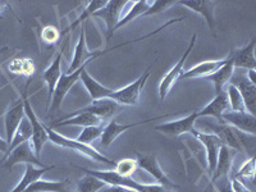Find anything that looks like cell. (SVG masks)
Instances as JSON below:
<instances>
[{
  "instance_id": "33",
  "label": "cell",
  "mask_w": 256,
  "mask_h": 192,
  "mask_svg": "<svg viewBox=\"0 0 256 192\" xmlns=\"http://www.w3.org/2000/svg\"><path fill=\"white\" fill-rule=\"evenodd\" d=\"M227 96H228V102H230V109L232 112H248L244 108V100H242V96L240 94V91L237 90L236 86H233L232 84H228L227 88Z\"/></svg>"
},
{
  "instance_id": "34",
  "label": "cell",
  "mask_w": 256,
  "mask_h": 192,
  "mask_svg": "<svg viewBox=\"0 0 256 192\" xmlns=\"http://www.w3.org/2000/svg\"><path fill=\"white\" fill-rule=\"evenodd\" d=\"M138 166H137V160L131 159V158H126V159L120 160L114 164V172L118 174L123 176V177H131L134 172L137 170Z\"/></svg>"
},
{
  "instance_id": "24",
  "label": "cell",
  "mask_w": 256,
  "mask_h": 192,
  "mask_svg": "<svg viewBox=\"0 0 256 192\" xmlns=\"http://www.w3.org/2000/svg\"><path fill=\"white\" fill-rule=\"evenodd\" d=\"M234 152L232 148L228 146L222 145L220 150H219L218 159H216V166L214 169V173L212 174V184L218 178L224 177V176H230V169H232V160Z\"/></svg>"
},
{
  "instance_id": "15",
  "label": "cell",
  "mask_w": 256,
  "mask_h": 192,
  "mask_svg": "<svg viewBox=\"0 0 256 192\" xmlns=\"http://www.w3.org/2000/svg\"><path fill=\"white\" fill-rule=\"evenodd\" d=\"M232 78L237 80L234 84H232L233 86H236L237 90L240 91L242 96V100H244V108L250 114L255 116L256 112V86L254 84H251L248 80L246 74H242V73H234L233 72ZM230 78V80H232Z\"/></svg>"
},
{
  "instance_id": "37",
  "label": "cell",
  "mask_w": 256,
  "mask_h": 192,
  "mask_svg": "<svg viewBox=\"0 0 256 192\" xmlns=\"http://www.w3.org/2000/svg\"><path fill=\"white\" fill-rule=\"evenodd\" d=\"M41 38H42V40H44L45 42H48V44H54V42L58 41V38H60V32H59V30L56 28V27L48 26L42 30V32H41Z\"/></svg>"
},
{
  "instance_id": "8",
  "label": "cell",
  "mask_w": 256,
  "mask_h": 192,
  "mask_svg": "<svg viewBox=\"0 0 256 192\" xmlns=\"http://www.w3.org/2000/svg\"><path fill=\"white\" fill-rule=\"evenodd\" d=\"M126 4H128V2H126V0H110V2L106 3L104 8L99 9L98 12L94 13L92 17L102 18L105 20V24H106V42L110 41L112 36L116 32L118 22L120 20V12L123 10Z\"/></svg>"
},
{
  "instance_id": "27",
  "label": "cell",
  "mask_w": 256,
  "mask_h": 192,
  "mask_svg": "<svg viewBox=\"0 0 256 192\" xmlns=\"http://www.w3.org/2000/svg\"><path fill=\"white\" fill-rule=\"evenodd\" d=\"M233 72H234V68H233L232 63H230V56L228 59V62L224 64L220 70H216V73H212V76L206 77L209 81L212 82L214 84V88H216V94L224 90V86L227 84H230V78L233 76Z\"/></svg>"
},
{
  "instance_id": "42",
  "label": "cell",
  "mask_w": 256,
  "mask_h": 192,
  "mask_svg": "<svg viewBox=\"0 0 256 192\" xmlns=\"http://www.w3.org/2000/svg\"><path fill=\"white\" fill-rule=\"evenodd\" d=\"M104 192H136V191L126 188V187H120V186H108V187H105Z\"/></svg>"
},
{
  "instance_id": "41",
  "label": "cell",
  "mask_w": 256,
  "mask_h": 192,
  "mask_svg": "<svg viewBox=\"0 0 256 192\" xmlns=\"http://www.w3.org/2000/svg\"><path fill=\"white\" fill-rule=\"evenodd\" d=\"M9 70L16 74H22V59H14L9 63Z\"/></svg>"
},
{
  "instance_id": "23",
  "label": "cell",
  "mask_w": 256,
  "mask_h": 192,
  "mask_svg": "<svg viewBox=\"0 0 256 192\" xmlns=\"http://www.w3.org/2000/svg\"><path fill=\"white\" fill-rule=\"evenodd\" d=\"M80 81H82L84 88L88 90V95L92 99V102L102 99H109L112 91L110 88H105L104 84H102L100 82L96 81L92 76H90V73L88 72V70L84 68L81 72V76H80Z\"/></svg>"
},
{
  "instance_id": "1",
  "label": "cell",
  "mask_w": 256,
  "mask_h": 192,
  "mask_svg": "<svg viewBox=\"0 0 256 192\" xmlns=\"http://www.w3.org/2000/svg\"><path fill=\"white\" fill-rule=\"evenodd\" d=\"M78 169H81L82 172H84L86 174H91L94 177L99 178L100 180H102L106 186H120L126 187V188L134 190L136 192H168L169 190H166V187L160 186V184H141V182H137L134 178L131 177H123V176L118 174L114 170H90V169H84L81 166H77Z\"/></svg>"
},
{
  "instance_id": "4",
  "label": "cell",
  "mask_w": 256,
  "mask_h": 192,
  "mask_svg": "<svg viewBox=\"0 0 256 192\" xmlns=\"http://www.w3.org/2000/svg\"><path fill=\"white\" fill-rule=\"evenodd\" d=\"M196 38H198V35H196V34H194V35H192V38H191V41H190L188 46H187V49L184 50V56H180V60H178L177 63H176L174 66L172 67V70H169L166 76L162 78V81H160V84H159V96H160V99H162V100H164V98H166V96L168 95L169 92H170V90L173 88V86L176 84V82H177L178 80L182 77V74H184V63H186V59L188 58V56L191 54L192 49L195 48Z\"/></svg>"
},
{
  "instance_id": "30",
  "label": "cell",
  "mask_w": 256,
  "mask_h": 192,
  "mask_svg": "<svg viewBox=\"0 0 256 192\" xmlns=\"http://www.w3.org/2000/svg\"><path fill=\"white\" fill-rule=\"evenodd\" d=\"M106 3H108V2H104V0H94V2H88V6L84 8V10L81 13V16H80V17L77 18V20H74V22H73V24H70L67 30H64L60 35H66V34H70V32H72L77 26H80L81 24H84V20H88V17H92L94 13L98 12L99 9L104 8V6H106Z\"/></svg>"
},
{
  "instance_id": "29",
  "label": "cell",
  "mask_w": 256,
  "mask_h": 192,
  "mask_svg": "<svg viewBox=\"0 0 256 192\" xmlns=\"http://www.w3.org/2000/svg\"><path fill=\"white\" fill-rule=\"evenodd\" d=\"M150 4H152V2H150V0H140V2H136V3L132 6V8L128 10L127 14H126L124 17H120L116 31V30L122 28L123 26L128 24L130 22H132L134 20H136V18L144 17V14L148 12V6H150Z\"/></svg>"
},
{
  "instance_id": "43",
  "label": "cell",
  "mask_w": 256,
  "mask_h": 192,
  "mask_svg": "<svg viewBox=\"0 0 256 192\" xmlns=\"http://www.w3.org/2000/svg\"><path fill=\"white\" fill-rule=\"evenodd\" d=\"M246 77H248V80L251 82V84H254L256 86V70H248V73H246Z\"/></svg>"
},
{
  "instance_id": "5",
  "label": "cell",
  "mask_w": 256,
  "mask_h": 192,
  "mask_svg": "<svg viewBox=\"0 0 256 192\" xmlns=\"http://www.w3.org/2000/svg\"><path fill=\"white\" fill-rule=\"evenodd\" d=\"M137 166L138 168L144 169L145 172L152 176L154 180H156L158 184L166 187V190H177L180 188L177 184H174L168 176L166 174L162 166H160L159 162H158L156 156L154 154H142V152H137Z\"/></svg>"
},
{
  "instance_id": "38",
  "label": "cell",
  "mask_w": 256,
  "mask_h": 192,
  "mask_svg": "<svg viewBox=\"0 0 256 192\" xmlns=\"http://www.w3.org/2000/svg\"><path fill=\"white\" fill-rule=\"evenodd\" d=\"M212 184H214V188L218 192H233L232 187H230V176H224V177L218 178V180L212 182Z\"/></svg>"
},
{
  "instance_id": "31",
  "label": "cell",
  "mask_w": 256,
  "mask_h": 192,
  "mask_svg": "<svg viewBox=\"0 0 256 192\" xmlns=\"http://www.w3.org/2000/svg\"><path fill=\"white\" fill-rule=\"evenodd\" d=\"M105 187H106V184L99 178L94 177L91 174H86L78 180L77 192H99L100 190H104Z\"/></svg>"
},
{
  "instance_id": "44",
  "label": "cell",
  "mask_w": 256,
  "mask_h": 192,
  "mask_svg": "<svg viewBox=\"0 0 256 192\" xmlns=\"http://www.w3.org/2000/svg\"><path fill=\"white\" fill-rule=\"evenodd\" d=\"M8 142H6L4 138L0 137V152H4V154H6V152H8Z\"/></svg>"
},
{
  "instance_id": "19",
  "label": "cell",
  "mask_w": 256,
  "mask_h": 192,
  "mask_svg": "<svg viewBox=\"0 0 256 192\" xmlns=\"http://www.w3.org/2000/svg\"><path fill=\"white\" fill-rule=\"evenodd\" d=\"M102 120L98 118L96 116L90 113H80V112H74L68 116H63L56 122L50 123L49 127H66V126H80V127H90V126H100Z\"/></svg>"
},
{
  "instance_id": "32",
  "label": "cell",
  "mask_w": 256,
  "mask_h": 192,
  "mask_svg": "<svg viewBox=\"0 0 256 192\" xmlns=\"http://www.w3.org/2000/svg\"><path fill=\"white\" fill-rule=\"evenodd\" d=\"M102 127L100 126H90V127H84L82 128V132L80 134V136L77 137L76 140L80 141L81 144H84V145H90L94 141L99 140L102 134Z\"/></svg>"
},
{
  "instance_id": "28",
  "label": "cell",
  "mask_w": 256,
  "mask_h": 192,
  "mask_svg": "<svg viewBox=\"0 0 256 192\" xmlns=\"http://www.w3.org/2000/svg\"><path fill=\"white\" fill-rule=\"evenodd\" d=\"M31 137H32V128L31 124H30V120H27V116H24V118L20 120V126H18L17 131H16L14 136L12 138V142L9 144L8 146V152L4 154V158L8 156L10 152L14 150L17 146H20V144L26 142V141H31ZM3 158V159H4Z\"/></svg>"
},
{
  "instance_id": "18",
  "label": "cell",
  "mask_w": 256,
  "mask_h": 192,
  "mask_svg": "<svg viewBox=\"0 0 256 192\" xmlns=\"http://www.w3.org/2000/svg\"><path fill=\"white\" fill-rule=\"evenodd\" d=\"M230 56L226 59H214V60H206L202 63L196 64L195 67L190 68V70H184V74L180 78L184 80H194V78H202V77H209L212 76V73H216V70H220L224 64L227 63Z\"/></svg>"
},
{
  "instance_id": "46",
  "label": "cell",
  "mask_w": 256,
  "mask_h": 192,
  "mask_svg": "<svg viewBox=\"0 0 256 192\" xmlns=\"http://www.w3.org/2000/svg\"><path fill=\"white\" fill-rule=\"evenodd\" d=\"M4 6H6V3H4V2H0V9H3Z\"/></svg>"
},
{
  "instance_id": "21",
  "label": "cell",
  "mask_w": 256,
  "mask_h": 192,
  "mask_svg": "<svg viewBox=\"0 0 256 192\" xmlns=\"http://www.w3.org/2000/svg\"><path fill=\"white\" fill-rule=\"evenodd\" d=\"M62 56H63V49L56 54V59L52 60L48 70L42 73V78H44L45 84L48 86V108H49L50 102H52V94L56 91V84H58L59 78L62 77Z\"/></svg>"
},
{
  "instance_id": "47",
  "label": "cell",
  "mask_w": 256,
  "mask_h": 192,
  "mask_svg": "<svg viewBox=\"0 0 256 192\" xmlns=\"http://www.w3.org/2000/svg\"><path fill=\"white\" fill-rule=\"evenodd\" d=\"M0 20H3V17H2V14H0Z\"/></svg>"
},
{
  "instance_id": "35",
  "label": "cell",
  "mask_w": 256,
  "mask_h": 192,
  "mask_svg": "<svg viewBox=\"0 0 256 192\" xmlns=\"http://www.w3.org/2000/svg\"><path fill=\"white\" fill-rule=\"evenodd\" d=\"M255 156H251L250 159L246 160L244 164H242L241 168L238 169V172L236 174H233V177L238 178V180H254V176H255Z\"/></svg>"
},
{
  "instance_id": "16",
  "label": "cell",
  "mask_w": 256,
  "mask_h": 192,
  "mask_svg": "<svg viewBox=\"0 0 256 192\" xmlns=\"http://www.w3.org/2000/svg\"><path fill=\"white\" fill-rule=\"evenodd\" d=\"M122 109L118 102H116L112 99H102V100H96V102H92L90 105L84 106V108L80 109V113H90L96 116L98 118L104 122V120H112L116 114H118Z\"/></svg>"
},
{
  "instance_id": "17",
  "label": "cell",
  "mask_w": 256,
  "mask_h": 192,
  "mask_svg": "<svg viewBox=\"0 0 256 192\" xmlns=\"http://www.w3.org/2000/svg\"><path fill=\"white\" fill-rule=\"evenodd\" d=\"M24 98L18 100L17 102L8 109V112L4 116V126H6V141L8 145L12 142V138L14 136L16 131H17L18 126H20V120L24 118Z\"/></svg>"
},
{
  "instance_id": "13",
  "label": "cell",
  "mask_w": 256,
  "mask_h": 192,
  "mask_svg": "<svg viewBox=\"0 0 256 192\" xmlns=\"http://www.w3.org/2000/svg\"><path fill=\"white\" fill-rule=\"evenodd\" d=\"M164 116H155V118H150V120H140V122H134V123H128V124H120V123H116V120H110L108 124L105 126L104 130H102V134L100 137V144H102V148H108L110 146L114 141L116 140V137L120 136V134H124L126 131L128 130H131V128L138 127L141 124H146V123L152 122V120H162Z\"/></svg>"
},
{
  "instance_id": "14",
  "label": "cell",
  "mask_w": 256,
  "mask_h": 192,
  "mask_svg": "<svg viewBox=\"0 0 256 192\" xmlns=\"http://www.w3.org/2000/svg\"><path fill=\"white\" fill-rule=\"evenodd\" d=\"M255 45L256 38H251L250 42L244 45L242 49L233 50V52H230V63H232L233 68H241V70H255Z\"/></svg>"
},
{
  "instance_id": "7",
  "label": "cell",
  "mask_w": 256,
  "mask_h": 192,
  "mask_svg": "<svg viewBox=\"0 0 256 192\" xmlns=\"http://www.w3.org/2000/svg\"><path fill=\"white\" fill-rule=\"evenodd\" d=\"M18 163L32 164V166H38V168H44V164L41 163L38 158H36L30 141L20 144V145L17 146L8 156L0 160V166H3V168H6V170H9V172H10L13 169V166Z\"/></svg>"
},
{
  "instance_id": "6",
  "label": "cell",
  "mask_w": 256,
  "mask_h": 192,
  "mask_svg": "<svg viewBox=\"0 0 256 192\" xmlns=\"http://www.w3.org/2000/svg\"><path fill=\"white\" fill-rule=\"evenodd\" d=\"M24 114H26L27 120H30V124H31L32 128V148H34V152H35L36 158H40L45 142L49 141V136H48L46 132V126H45L44 123H41V120L38 118V116H36L34 109H32L31 104H30L28 99H27V95H24Z\"/></svg>"
},
{
  "instance_id": "11",
  "label": "cell",
  "mask_w": 256,
  "mask_h": 192,
  "mask_svg": "<svg viewBox=\"0 0 256 192\" xmlns=\"http://www.w3.org/2000/svg\"><path fill=\"white\" fill-rule=\"evenodd\" d=\"M191 134L198 138L202 145H204L205 150H206V159H208V170L209 174L212 176L214 173V169L216 166V159H218L219 150L222 148V142L216 134H206V132H200L198 130H192Z\"/></svg>"
},
{
  "instance_id": "36",
  "label": "cell",
  "mask_w": 256,
  "mask_h": 192,
  "mask_svg": "<svg viewBox=\"0 0 256 192\" xmlns=\"http://www.w3.org/2000/svg\"><path fill=\"white\" fill-rule=\"evenodd\" d=\"M177 2H173V0H155V2H152L150 6H148V12L144 14V17H148V16H154V14H159V13L164 12L168 8H170L172 6Z\"/></svg>"
},
{
  "instance_id": "3",
  "label": "cell",
  "mask_w": 256,
  "mask_h": 192,
  "mask_svg": "<svg viewBox=\"0 0 256 192\" xmlns=\"http://www.w3.org/2000/svg\"><path fill=\"white\" fill-rule=\"evenodd\" d=\"M152 64L146 70V72L144 73V74H141V76L136 80V81L127 84L124 88H120V90L112 91L109 99L118 102L120 106H134V105H137L138 99H140L141 91H142L144 86H145L146 81L148 80L150 74H152Z\"/></svg>"
},
{
  "instance_id": "2",
  "label": "cell",
  "mask_w": 256,
  "mask_h": 192,
  "mask_svg": "<svg viewBox=\"0 0 256 192\" xmlns=\"http://www.w3.org/2000/svg\"><path fill=\"white\" fill-rule=\"evenodd\" d=\"M46 132L48 136H49V140L52 141V144L60 146V148H70V150H74V152H80V154L84 155V156L90 158L94 162H98V163H105L108 166H114L116 162H113L112 159H109L108 156H105L104 154H102L100 152H98L96 148H94L92 146L90 145H84V144H81L80 141L73 140V138H70V137H66L63 134H58L56 131H54L52 128H50L49 126H46Z\"/></svg>"
},
{
  "instance_id": "40",
  "label": "cell",
  "mask_w": 256,
  "mask_h": 192,
  "mask_svg": "<svg viewBox=\"0 0 256 192\" xmlns=\"http://www.w3.org/2000/svg\"><path fill=\"white\" fill-rule=\"evenodd\" d=\"M230 182L233 192H252L250 188L246 187V184L242 182V180H238V178L233 177V176L230 178Z\"/></svg>"
},
{
  "instance_id": "22",
  "label": "cell",
  "mask_w": 256,
  "mask_h": 192,
  "mask_svg": "<svg viewBox=\"0 0 256 192\" xmlns=\"http://www.w3.org/2000/svg\"><path fill=\"white\" fill-rule=\"evenodd\" d=\"M178 3L202 16L204 20H206V24H209L210 30H214V26H216V18H214L216 3L214 2H210V0H182Z\"/></svg>"
},
{
  "instance_id": "45",
  "label": "cell",
  "mask_w": 256,
  "mask_h": 192,
  "mask_svg": "<svg viewBox=\"0 0 256 192\" xmlns=\"http://www.w3.org/2000/svg\"><path fill=\"white\" fill-rule=\"evenodd\" d=\"M6 49H8V48H6V46L2 48V49H0V56H2V54H3L4 52H6Z\"/></svg>"
},
{
  "instance_id": "9",
  "label": "cell",
  "mask_w": 256,
  "mask_h": 192,
  "mask_svg": "<svg viewBox=\"0 0 256 192\" xmlns=\"http://www.w3.org/2000/svg\"><path fill=\"white\" fill-rule=\"evenodd\" d=\"M208 127L212 134H216L220 140L222 145L228 146L233 152H244L241 144V132L232 126L224 122L218 123H208Z\"/></svg>"
},
{
  "instance_id": "26",
  "label": "cell",
  "mask_w": 256,
  "mask_h": 192,
  "mask_svg": "<svg viewBox=\"0 0 256 192\" xmlns=\"http://www.w3.org/2000/svg\"><path fill=\"white\" fill-rule=\"evenodd\" d=\"M56 168V166H44V168H38V166H32V164H26V172H24V178L20 180V184L14 187L10 192H24V190L28 186H31L34 182L40 180L45 172L52 170Z\"/></svg>"
},
{
  "instance_id": "20",
  "label": "cell",
  "mask_w": 256,
  "mask_h": 192,
  "mask_svg": "<svg viewBox=\"0 0 256 192\" xmlns=\"http://www.w3.org/2000/svg\"><path fill=\"white\" fill-rule=\"evenodd\" d=\"M228 110H230V102H228L227 91L223 90L220 92L216 94L214 99L206 106L201 109L200 112H198V118L200 116H214L218 122H223L222 116Z\"/></svg>"
},
{
  "instance_id": "39",
  "label": "cell",
  "mask_w": 256,
  "mask_h": 192,
  "mask_svg": "<svg viewBox=\"0 0 256 192\" xmlns=\"http://www.w3.org/2000/svg\"><path fill=\"white\" fill-rule=\"evenodd\" d=\"M36 70V66L34 60L30 58L22 59V74L26 77H31Z\"/></svg>"
},
{
  "instance_id": "10",
  "label": "cell",
  "mask_w": 256,
  "mask_h": 192,
  "mask_svg": "<svg viewBox=\"0 0 256 192\" xmlns=\"http://www.w3.org/2000/svg\"><path fill=\"white\" fill-rule=\"evenodd\" d=\"M198 120V112H195V113H191L190 116H184V118H180V120L158 124L155 127V131L162 132V134L169 137H178L180 134H191L192 130H194V126H195V122Z\"/></svg>"
},
{
  "instance_id": "25",
  "label": "cell",
  "mask_w": 256,
  "mask_h": 192,
  "mask_svg": "<svg viewBox=\"0 0 256 192\" xmlns=\"http://www.w3.org/2000/svg\"><path fill=\"white\" fill-rule=\"evenodd\" d=\"M24 192H70V180L50 182L40 178L27 187Z\"/></svg>"
},
{
  "instance_id": "12",
  "label": "cell",
  "mask_w": 256,
  "mask_h": 192,
  "mask_svg": "<svg viewBox=\"0 0 256 192\" xmlns=\"http://www.w3.org/2000/svg\"><path fill=\"white\" fill-rule=\"evenodd\" d=\"M222 120L240 132L248 134H256V116L248 112H232L228 110L222 116Z\"/></svg>"
}]
</instances>
